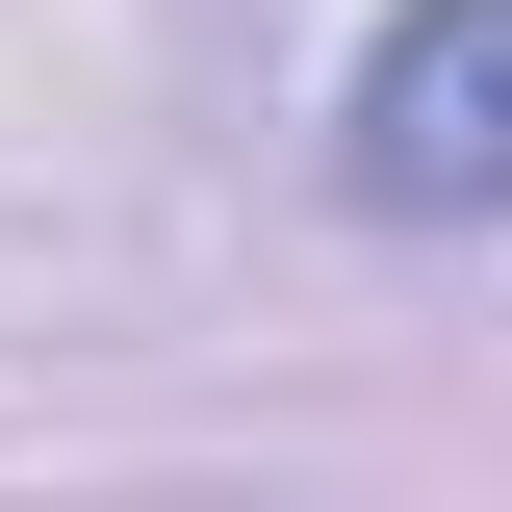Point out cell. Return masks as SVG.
<instances>
[{"label": "cell", "instance_id": "1", "mask_svg": "<svg viewBox=\"0 0 512 512\" xmlns=\"http://www.w3.org/2000/svg\"><path fill=\"white\" fill-rule=\"evenodd\" d=\"M333 205L359 231H512V0H384L333 77Z\"/></svg>", "mask_w": 512, "mask_h": 512}]
</instances>
